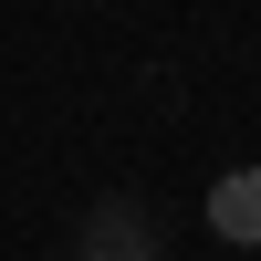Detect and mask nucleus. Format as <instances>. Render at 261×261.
<instances>
[{"instance_id": "obj_1", "label": "nucleus", "mask_w": 261, "mask_h": 261, "mask_svg": "<svg viewBox=\"0 0 261 261\" xmlns=\"http://www.w3.org/2000/svg\"><path fill=\"white\" fill-rule=\"evenodd\" d=\"M209 230L241 241V251H261V167H230V178L209 188Z\"/></svg>"}]
</instances>
